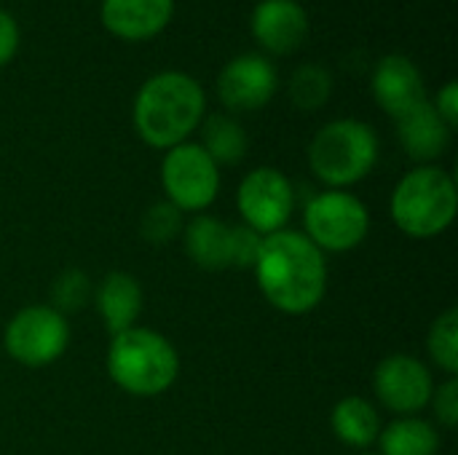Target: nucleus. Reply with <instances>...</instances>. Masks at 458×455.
<instances>
[{
  "mask_svg": "<svg viewBox=\"0 0 458 455\" xmlns=\"http://www.w3.org/2000/svg\"><path fill=\"white\" fill-rule=\"evenodd\" d=\"M373 392L378 402L386 410H392L397 418L419 416L432 400L435 378L421 359L408 354H392L376 367Z\"/></svg>",
  "mask_w": 458,
  "mask_h": 455,
  "instance_id": "9b49d317",
  "label": "nucleus"
},
{
  "mask_svg": "<svg viewBox=\"0 0 458 455\" xmlns=\"http://www.w3.org/2000/svg\"><path fill=\"white\" fill-rule=\"evenodd\" d=\"M182 217L185 215L174 204H169L166 198L164 201H156V204H150L145 209V215L140 220V233H142V239L148 244L166 247V244H172L182 233V228H185Z\"/></svg>",
  "mask_w": 458,
  "mask_h": 455,
  "instance_id": "b1692460",
  "label": "nucleus"
},
{
  "mask_svg": "<svg viewBox=\"0 0 458 455\" xmlns=\"http://www.w3.org/2000/svg\"><path fill=\"white\" fill-rule=\"evenodd\" d=\"M207 115V91L185 70H161L145 78L134 94L131 123L137 137L156 150L191 139Z\"/></svg>",
  "mask_w": 458,
  "mask_h": 455,
  "instance_id": "f03ea898",
  "label": "nucleus"
},
{
  "mask_svg": "<svg viewBox=\"0 0 458 455\" xmlns=\"http://www.w3.org/2000/svg\"><path fill=\"white\" fill-rule=\"evenodd\" d=\"M217 99L223 107L233 113H255L271 105L279 91V70L274 59L260 51H247L231 56L215 80Z\"/></svg>",
  "mask_w": 458,
  "mask_h": 455,
  "instance_id": "9d476101",
  "label": "nucleus"
},
{
  "mask_svg": "<svg viewBox=\"0 0 458 455\" xmlns=\"http://www.w3.org/2000/svg\"><path fill=\"white\" fill-rule=\"evenodd\" d=\"M437 421L445 426V429H454L458 424V381L456 378H448L443 386H435L432 392V400H429Z\"/></svg>",
  "mask_w": 458,
  "mask_h": 455,
  "instance_id": "a878e982",
  "label": "nucleus"
},
{
  "mask_svg": "<svg viewBox=\"0 0 458 455\" xmlns=\"http://www.w3.org/2000/svg\"><path fill=\"white\" fill-rule=\"evenodd\" d=\"M397 137L408 158H413L419 166H429L440 156H445L454 139V129L437 115V110L427 99L397 118Z\"/></svg>",
  "mask_w": 458,
  "mask_h": 455,
  "instance_id": "2eb2a0df",
  "label": "nucleus"
},
{
  "mask_svg": "<svg viewBox=\"0 0 458 455\" xmlns=\"http://www.w3.org/2000/svg\"><path fill=\"white\" fill-rule=\"evenodd\" d=\"M255 279L263 298L282 314L301 316L314 311L327 292V260L306 233L276 231L263 236L255 260Z\"/></svg>",
  "mask_w": 458,
  "mask_h": 455,
  "instance_id": "f257e3e1",
  "label": "nucleus"
},
{
  "mask_svg": "<svg viewBox=\"0 0 458 455\" xmlns=\"http://www.w3.org/2000/svg\"><path fill=\"white\" fill-rule=\"evenodd\" d=\"M456 209V180L435 164L411 169L392 193V220L411 239H435L445 233Z\"/></svg>",
  "mask_w": 458,
  "mask_h": 455,
  "instance_id": "39448f33",
  "label": "nucleus"
},
{
  "mask_svg": "<svg viewBox=\"0 0 458 455\" xmlns=\"http://www.w3.org/2000/svg\"><path fill=\"white\" fill-rule=\"evenodd\" d=\"M107 375L131 397H158L177 381L180 357L161 333L134 324L113 335L107 349Z\"/></svg>",
  "mask_w": 458,
  "mask_h": 455,
  "instance_id": "7ed1b4c3",
  "label": "nucleus"
},
{
  "mask_svg": "<svg viewBox=\"0 0 458 455\" xmlns=\"http://www.w3.org/2000/svg\"><path fill=\"white\" fill-rule=\"evenodd\" d=\"M94 306H97L105 327L110 330V335H118V333L134 327V322L142 311V287L131 274L113 271L94 290Z\"/></svg>",
  "mask_w": 458,
  "mask_h": 455,
  "instance_id": "dca6fc26",
  "label": "nucleus"
},
{
  "mask_svg": "<svg viewBox=\"0 0 458 455\" xmlns=\"http://www.w3.org/2000/svg\"><path fill=\"white\" fill-rule=\"evenodd\" d=\"M427 349L432 362L448 373L451 378H456L458 373V308H448L445 314H440L429 330L427 338Z\"/></svg>",
  "mask_w": 458,
  "mask_h": 455,
  "instance_id": "4be33fe9",
  "label": "nucleus"
},
{
  "mask_svg": "<svg viewBox=\"0 0 458 455\" xmlns=\"http://www.w3.org/2000/svg\"><path fill=\"white\" fill-rule=\"evenodd\" d=\"M231 228L215 215H196L182 228V241L188 257L204 271L231 268Z\"/></svg>",
  "mask_w": 458,
  "mask_h": 455,
  "instance_id": "f3484780",
  "label": "nucleus"
},
{
  "mask_svg": "<svg viewBox=\"0 0 458 455\" xmlns=\"http://www.w3.org/2000/svg\"><path fill=\"white\" fill-rule=\"evenodd\" d=\"M260 244H263V236L258 231L247 228L244 223L233 225L231 228V268H244V271L255 268Z\"/></svg>",
  "mask_w": 458,
  "mask_h": 455,
  "instance_id": "393cba45",
  "label": "nucleus"
},
{
  "mask_svg": "<svg viewBox=\"0 0 458 455\" xmlns=\"http://www.w3.org/2000/svg\"><path fill=\"white\" fill-rule=\"evenodd\" d=\"M250 32L263 56H290L309 40L311 19L298 0H258L250 13Z\"/></svg>",
  "mask_w": 458,
  "mask_h": 455,
  "instance_id": "f8f14e48",
  "label": "nucleus"
},
{
  "mask_svg": "<svg viewBox=\"0 0 458 455\" xmlns=\"http://www.w3.org/2000/svg\"><path fill=\"white\" fill-rule=\"evenodd\" d=\"M161 185L166 201L174 204L182 215H201L220 193V166L207 156L199 142H182L164 150L161 161Z\"/></svg>",
  "mask_w": 458,
  "mask_h": 455,
  "instance_id": "0eeeda50",
  "label": "nucleus"
},
{
  "mask_svg": "<svg viewBox=\"0 0 458 455\" xmlns=\"http://www.w3.org/2000/svg\"><path fill=\"white\" fill-rule=\"evenodd\" d=\"M333 88H335V80H333V72L325 67V64H317V62H303L293 70L290 80H287V94H290V102L303 110V113H314V110H322L330 97H333Z\"/></svg>",
  "mask_w": 458,
  "mask_h": 455,
  "instance_id": "412c9836",
  "label": "nucleus"
},
{
  "mask_svg": "<svg viewBox=\"0 0 458 455\" xmlns=\"http://www.w3.org/2000/svg\"><path fill=\"white\" fill-rule=\"evenodd\" d=\"M306 239L322 252L357 249L370 231L368 206L349 190H322L303 209Z\"/></svg>",
  "mask_w": 458,
  "mask_h": 455,
  "instance_id": "423d86ee",
  "label": "nucleus"
},
{
  "mask_svg": "<svg viewBox=\"0 0 458 455\" xmlns=\"http://www.w3.org/2000/svg\"><path fill=\"white\" fill-rule=\"evenodd\" d=\"M330 426L344 445L357 451L370 448L381 434L378 413L365 397H344L330 413Z\"/></svg>",
  "mask_w": 458,
  "mask_h": 455,
  "instance_id": "6ab92c4d",
  "label": "nucleus"
},
{
  "mask_svg": "<svg viewBox=\"0 0 458 455\" xmlns=\"http://www.w3.org/2000/svg\"><path fill=\"white\" fill-rule=\"evenodd\" d=\"M378 153L381 142L370 123L360 118H335L311 137L309 166L327 190H346L376 169Z\"/></svg>",
  "mask_w": 458,
  "mask_h": 455,
  "instance_id": "20e7f679",
  "label": "nucleus"
},
{
  "mask_svg": "<svg viewBox=\"0 0 458 455\" xmlns=\"http://www.w3.org/2000/svg\"><path fill=\"white\" fill-rule=\"evenodd\" d=\"M199 131H201L199 145L207 150V156L217 166H236L250 150V137H247L244 126L239 123V118L231 113L204 115Z\"/></svg>",
  "mask_w": 458,
  "mask_h": 455,
  "instance_id": "a211bd4d",
  "label": "nucleus"
},
{
  "mask_svg": "<svg viewBox=\"0 0 458 455\" xmlns=\"http://www.w3.org/2000/svg\"><path fill=\"white\" fill-rule=\"evenodd\" d=\"M236 206L247 228L260 236L284 231L295 209V188L290 177L274 166L252 169L236 190Z\"/></svg>",
  "mask_w": 458,
  "mask_h": 455,
  "instance_id": "1a4fd4ad",
  "label": "nucleus"
},
{
  "mask_svg": "<svg viewBox=\"0 0 458 455\" xmlns=\"http://www.w3.org/2000/svg\"><path fill=\"white\" fill-rule=\"evenodd\" d=\"M378 445L384 455H437L440 437L429 421L419 416H403L381 429Z\"/></svg>",
  "mask_w": 458,
  "mask_h": 455,
  "instance_id": "aec40b11",
  "label": "nucleus"
},
{
  "mask_svg": "<svg viewBox=\"0 0 458 455\" xmlns=\"http://www.w3.org/2000/svg\"><path fill=\"white\" fill-rule=\"evenodd\" d=\"M362 455H370V453H362Z\"/></svg>",
  "mask_w": 458,
  "mask_h": 455,
  "instance_id": "c85d7f7f",
  "label": "nucleus"
},
{
  "mask_svg": "<svg viewBox=\"0 0 458 455\" xmlns=\"http://www.w3.org/2000/svg\"><path fill=\"white\" fill-rule=\"evenodd\" d=\"M19 43H21V29L16 16L0 5V67L11 64L19 54Z\"/></svg>",
  "mask_w": 458,
  "mask_h": 455,
  "instance_id": "bb28decb",
  "label": "nucleus"
},
{
  "mask_svg": "<svg viewBox=\"0 0 458 455\" xmlns=\"http://www.w3.org/2000/svg\"><path fill=\"white\" fill-rule=\"evenodd\" d=\"M3 343L13 362L24 367H46L70 346L67 316L51 306H27L8 322Z\"/></svg>",
  "mask_w": 458,
  "mask_h": 455,
  "instance_id": "6e6552de",
  "label": "nucleus"
},
{
  "mask_svg": "<svg viewBox=\"0 0 458 455\" xmlns=\"http://www.w3.org/2000/svg\"><path fill=\"white\" fill-rule=\"evenodd\" d=\"M370 94L376 105L394 121L429 99L421 67L405 54H386L376 62L370 75Z\"/></svg>",
  "mask_w": 458,
  "mask_h": 455,
  "instance_id": "ddd939ff",
  "label": "nucleus"
},
{
  "mask_svg": "<svg viewBox=\"0 0 458 455\" xmlns=\"http://www.w3.org/2000/svg\"><path fill=\"white\" fill-rule=\"evenodd\" d=\"M94 298V284L81 268L62 271L51 284V308L62 316L83 311Z\"/></svg>",
  "mask_w": 458,
  "mask_h": 455,
  "instance_id": "5701e85b",
  "label": "nucleus"
},
{
  "mask_svg": "<svg viewBox=\"0 0 458 455\" xmlns=\"http://www.w3.org/2000/svg\"><path fill=\"white\" fill-rule=\"evenodd\" d=\"M177 0H99L102 27L123 43H148L164 35Z\"/></svg>",
  "mask_w": 458,
  "mask_h": 455,
  "instance_id": "4468645a",
  "label": "nucleus"
},
{
  "mask_svg": "<svg viewBox=\"0 0 458 455\" xmlns=\"http://www.w3.org/2000/svg\"><path fill=\"white\" fill-rule=\"evenodd\" d=\"M432 107L437 110V115L456 131L458 126V83L456 80H448L437 88L435 99H429Z\"/></svg>",
  "mask_w": 458,
  "mask_h": 455,
  "instance_id": "cd10ccee",
  "label": "nucleus"
}]
</instances>
